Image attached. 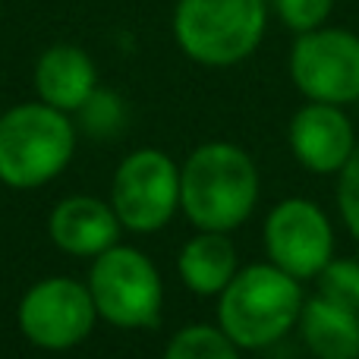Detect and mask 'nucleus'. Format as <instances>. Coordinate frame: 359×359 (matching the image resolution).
<instances>
[{
	"label": "nucleus",
	"instance_id": "obj_11",
	"mask_svg": "<svg viewBox=\"0 0 359 359\" xmlns=\"http://www.w3.org/2000/svg\"><path fill=\"white\" fill-rule=\"evenodd\" d=\"M120 217L114 205H104L92 196H69L50 211V240L69 255L95 259L104 249L117 246L120 236Z\"/></svg>",
	"mask_w": 359,
	"mask_h": 359
},
{
	"label": "nucleus",
	"instance_id": "obj_5",
	"mask_svg": "<svg viewBox=\"0 0 359 359\" xmlns=\"http://www.w3.org/2000/svg\"><path fill=\"white\" fill-rule=\"evenodd\" d=\"M88 293L104 322L117 328H151L164 303V284L155 262L133 246H111L95 255Z\"/></svg>",
	"mask_w": 359,
	"mask_h": 359
},
{
	"label": "nucleus",
	"instance_id": "obj_13",
	"mask_svg": "<svg viewBox=\"0 0 359 359\" xmlns=\"http://www.w3.org/2000/svg\"><path fill=\"white\" fill-rule=\"evenodd\" d=\"M299 334L316 359H359V312L316 293L303 303Z\"/></svg>",
	"mask_w": 359,
	"mask_h": 359
},
{
	"label": "nucleus",
	"instance_id": "obj_3",
	"mask_svg": "<svg viewBox=\"0 0 359 359\" xmlns=\"http://www.w3.org/2000/svg\"><path fill=\"white\" fill-rule=\"evenodd\" d=\"M76 151L73 123L63 111L32 101L0 117V180L13 189H38L69 164Z\"/></svg>",
	"mask_w": 359,
	"mask_h": 359
},
{
	"label": "nucleus",
	"instance_id": "obj_18",
	"mask_svg": "<svg viewBox=\"0 0 359 359\" xmlns=\"http://www.w3.org/2000/svg\"><path fill=\"white\" fill-rule=\"evenodd\" d=\"M337 211H341L350 236L359 243V145L347 158V164L337 170Z\"/></svg>",
	"mask_w": 359,
	"mask_h": 359
},
{
	"label": "nucleus",
	"instance_id": "obj_17",
	"mask_svg": "<svg viewBox=\"0 0 359 359\" xmlns=\"http://www.w3.org/2000/svg\"><path fill=\"white\" fill-rule=\"evenodd\" d=\"M331 10H334V0H274L278 19L297 35L322 29L328 22Z\"/></svg>",
	"mask_w": 359,
	"mask_h": 359
},
{
	"label": "nucleus",
	"instance_id": "obj_16",
	"mask_svg": "<svg viewBox=\"0 0 359 359\" xmlns=\"http://www.w3.org/2000/svg\"><path fill=\"white\" fill-rule=\"evenodd\" d=\"M318 293L359 312V259H331L318 271Z\"/></svg>",
	"mask_w": 359,
	"mask_h": 359
},
{
	"label": "nucleus",
	"instance_id": "obj_7",
	"mask_svg": "<svg viewBox=\"0 0 359 359\" xmlns=\"http://www.w3.org/2000/svg\"><path fill=\"white\" fill-rule=\"evenodd\" d=\"M111 205L126 230H161L180 208V168L158 149L133 151L114 174Z\"/></svg>",
	"mask_w": 359,
	"mask_h": 359
},
{
	"label": "nucleus",
	"instance_id": "obj_6",
	"mask_svg": "<svg viewBox=\"0 0 359 359\" xmlns=\"http://www.w3.org/2000/svg\"><path fill=\"white\" fill-rule=\"evenodd\" d=\"M290 79L306 101L341 107L359 101V35L334 25L297 35L290 48Z\"/></svg>",
	"mask_w": 359,
	"mask_h": 359
},
{
	"label": "nucleus",
	"instance_id": "obj_12",
	"mask_svg": "<svg viewBox=\"0 0 359 359\" xmlns=\"http://www.w3.org/2000/svg\"><path fill=\"white\" fill-rule=\"evenodd\" d=\"M35 92L44 104L63 114L82 111L98 92V69L92 57L76 44H54L38 57L35 67Z\"/></svg>",
	"mask_w": 359,
	"mask_h": 359
},
{
	"label": "nucleus",
	"instance_id": "obj_10",
	"mask_svg": "<svg viewBox=\"0 0 359 359\" xmlns=\"http://www.w3.org/2000/svg\"><path fill=\"white\" fill-rule=\"evenodd\" d=\"M290 151L309 174H337L356 149V133L341 104L309 101L287 126Z\"/></svg>",
	"mask_w": 359,
	"mask_h": 359
},
{
	"label": "nucleus",
	"instance_id": "obj_4",
	"mask_svg": "<svg viewBox=\"0 0 359 359\" xmlns=\"http://www.w3.org/2000/svg\"><path fill=\"white\" fill-rule=\"evenodd\" d=\"M265 0H177L174 38L202 67H233L265 38Z\"/></svg>",
	"mask_w": 359,
	"mask_h": 359
},
{
	"label": "nucleus",
	"instance_id": "obj_1",
	"mask_svg": "<svg viewBox=\"0 0 359 359\" xmlns=\"http://www.w3.org/2000/svg\"><path fill=\"white\" fill-rule=\"evenodd\" d=\"M259 202V168L230 142H205L180 168V208L198 230H227L249 221Z\"/></svg>",
	"mask_w": 359,
	"mask_h": 359
},
{
	"label": "nucleus",
	"instance_id": "obj_9",
	"mask_svg": "<svg viewBox=\"0 0 359 359\" xmlns=\"http://www.w3.org/2000/svg\"><path fill=\"white\" fill-rule=\"evenodd\" d=\"M265 249L271 265L297 280L318 278L334 259V227L309 198H284L265 217Z\"/></svg>",
	"mask_w": 359,
	"mask_h": 359
},
{
	"label": "nucleus",
	"instance_id": "obj_8",
	"mask_svg": "<svg viewBox=\"0 0 359 359\" xmlns=\"http://www.w3.org/2000/svg\"><path fill=\"white\" fill-rule=\"evenodd\" d=\"M95 299L73 278L38 280L19 303V328L41 350H69L95 328Z\"/></svg>",
	"mask_w": 359,
	"mask_h": 359
},
{
	"label": "nucleus",
	"instance_id": "obj_15",
	"mask_svg": "<svg viewBox=\"0 0 359 359\" xmlns=\"http://www.w3.org/2000/svg\"><path fill=\"white\" fill-rule=\"evenodd\" d=\"M164 359H240V347L211 325H189L177 331L164 350Z\"/></svg>",
	"mask_w": 359,
	"mask_h": 359
},
{
	"label": "nucleus",
	"instance_id": "obj_2",
	"mask_svg": "<svg viewBox=\"0 0 359 359\" xmlns=\"http://www.w3.org/2000/svg\"><path fill=\"white\" fill-rule=\"evenodd\" d=\"M303 290L293 274L278 265H246L233 274L217 299L221 331L240 350H262L299 322Z\"/></svg>",
	"mask_w": 359,
	"mask_h": 359
},
{
	"label": "nucleus",
	"instance_id": "obj_14",
	"mask_svg": "<svg viewBox=\"0 0 359 359\" xmlns=\"http://www.w3.org/2000/svg\"><path fill=\"white\" fill-rule=\"evenodd\" d=\"M236 249L221 230H202L180 249V278L198 297H221V290L240 271Z\"/></svg>",
	"mask_w": 359,
	"mask_h": 359
}]
</instances>
